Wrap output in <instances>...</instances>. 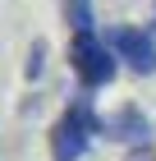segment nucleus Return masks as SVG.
Here are the masks:
<instances>
[{
    "label": "nucleus",
    "mask_w": 156,
    "mask_h": 161,
    "mask_svg": "<svg viewBox=\"0 0 156 161\" xmlns=\"http://www.w3.org/2000/svg\"><path fill=\"white\" fill-rule=\"evenodd\" d=\"M96 134H101V115L92 111V92H78V97L64 106V115L51 124V161L87 157V147H92Z\"/></svg>",
    "instance_id": "obj_1"
},
{
    "label": "nucleus",
    "mask_w": 156,
    "mask_h": 161,
    "mask_svg": "<svg viewBox=\"0 0 156 161\" xmlns=\"http://www.w3.org/2000/svg\"><path fill=\"white\" fill-rule=\"evenodd\" d=\"M69 64L83 92H96V87H106L110 78L120 74V60H115V51L106 46V37H96V32H73L69 42Z\"/></svg>",
    "instance_id": "obj_2"
},
{
    "label": "nucleus",
    "mask_w": 156,
    "mask_h": 161,
    "mask_svg": "<svg viewBox=\"0 0 156 161\" xmlns=\"http://www.w3.org/2000/svg\"><path fill=\"white\" fill-rule=\"evenodd\" d=\"M106 46L115 51L120 64H129L133 74H143V78L156 74V37L152 32H143L133 23H115V28H106Z\"/></svg>",
    "instance_id": "obj_3"
},
{
    "label": "nucleus",
    "mask_w": 156,
    "mask_h": 161,
    "mask_svg": "<svg viewBox=\"0 0 156 161\" xmlns=\"http://www.w3.org/2000/svg\"><path fill=\"white\" fill-rule=\"evenodd\" d=\"M101 138H110V143H129V147L156 143V138H152V120L143 115V106H120L115 115H106V120H101Z\"/></svg>",
    "instance_id": "obj_4"
},
{
    "label": "nucleus",
    "mask_w": 156,
    "mask_h": 161,
    "mask_svg": "<svg viewBox=\"0 0 156 161\" xmlns=\"http://www.w3.org/2000/svg\"><path fill=\"white\" fill-rule=\"evenodd\" d=\"M64 23L73 32H96V14H92V0H64Z\"/></svg>",
    "instance_id": "obj_5"
},
{
    "label": "nucleus",
    "mask_w": 156,
    "mask_h": 161,
    "mask_svg": "<svg viewBox=\"0 0 156 161\" xmlns=\"http://www.w3.org/2000/svg\"><path fill=\"white\" fill-rule=\"evenodd\" d=\"M41 74H46V42L37 37L32 46H28V60H23V78H28V83H37Z\"/></svg>",
    "instance_id": "obj_6"
},
{
    "label": "nucleus",
    "mask_w": 156,
    "mask_h": 161,
    "mask_svg": "<svg viewBox=\"0 0 156 161\" xmlns=\"http://www.w3.org/2000/svg\"><path fill=\"white\" fill-rule=\"evenodd\" d=\"M124 161H156V143H147V147H129Z\"/></svg>",
    "instance_id": "obj_7"
}]
</instances>
